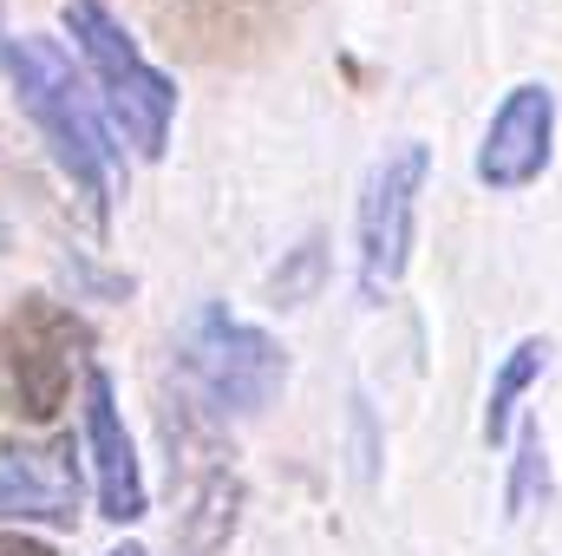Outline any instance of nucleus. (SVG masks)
I'll return each instance as SVG.
<instances>
[{"label":"nucleus","instance_id":"nucleus-5","mask_svg":"<svg viewBox=\"0 0 562 556\" xmlns=\"http://www.w3.org/2000/svg\"><path fill=\"white\" fill-rule=\"evenodd\" d=\"M425 177H431V144L425 138H400L373 157L360 203H353V288H360V301L400 294V281L413 269V243H419Z\"/></svg>","mask_w":562,"mask_h":556},{"label":"nucleus","instance_id":"nucleus-2","mask_svg":"<svg viewBox=\"0 0 562 556\" xmlns=\"http://www.w3.org/2000/svg\"><path fill=\"white\" fill-rule=\"evenodd\" d=\"M177 380H183V413L196 425H243L281 400L288 347L269 327L229 314L223 301H196L177 327Z\"/></svg>","mask_w":562,"mask_h":556},{"label":"nucleus","instance_id":"nucleus-13","mask_svg":"<svg viewBox=\"0 0 562 556\" xmlns=\"http://www.w3.org/2000/svg\"><path fill=\"white\" fill-rule=\"evenodd\" d=\"M0 556H59L46 537H26V531H0Z\"/></svg>","mask_w":562,"mask_h":556},{"label":"nucleus","instance_id":"nucleus-10","mask_svg":"<svg viewBox=\"0 0 562 556\" xmlns=\"http://www.w3.org/2000/svg\"><path fill=\"white\" fill-rule=\"evenodd\" d=\"M236 511H243V485L236 471H210L203 485H190V504H183V556H216L236 531Z\"/></svg>","mask_w":562,"mask_h":556},{"label":"nucleus","instance_id":"nucleus-3","mask_svg":"<svg viewBox=\"0 0 562 556\" xmlns=\"http://www.w3.org/2000/svg\"><path fill=\"white\" fill-rule=\"evenodd\" d=\"M59 26L72 40V59L86 66L112 132H125L138 144V157H164L170 151V125H177V79L144 59L132 26L105 0H66Z\"/></svg>","mask_w":562,"mask_h":556},{"label":"nucleus","instance_id":"nucleus-16","mask_svg":"<svg viewBox=\"0 0 562 556\" xmlns=\"http://www.w3.org/2000/svg\"><path fill=\"white\" fill-rule=\"evenodd\" d=\"M0 249H7V223H0Z\"/></svg>","mask_w":562,"mask_h":556},{"label":"nucleus","instance_id":"nucleus-7","mask_svg":"<svg viewBox=\"0 0 562 556\" xmlns=\"http://www.w3.org/2000/svg\"><path fill=\"white\" fill-rule=\"evenodd\" d=\"M79 458H86V445L72 432L7 438L0 445V531H26V524L72 531L79 524V498H86Z\"/></svg>","mask_w":562,"mask_h":556},{"label":"nucleus","instance_id":"nucleus-14","mask_svg":"<svg viewBox=\"0 0 562 556\" xmlns=\"http://www.w3.org/2000/svg\"><path fill=\"white\" fill-rule=\"evenodd\" d=\"M105 556H144V544H119V551H105Z\"/></svg>","mask_w":562,"mask_h":556},{"label":"nucleus","instance_id":"nucleus-11","mask_svg":"<svg viewBox=\"0 0 562 556\" xmlns=\"http://www.w3.org/2000/svg\"><path fill=\"white\" fill-rule=\"evenodd\" d=\"M550 504V438H543V425L537 419H524L517 425V438H510V478H504V518L510 524H524L530 511H543Z\"/></svg>","mask_w":562,"mask_h":556},{"label":"nucleus","instance_id":"nucleus-6","mask_svg":"<svg viewBox=\"0 0 562 556\" xmlns=\"http://www.w3.org/2000/svg\"><path fill=\"white\" fill-rule=\"evenodd\" d=\"M550 157H557V86L550 79H517L484 119L471 177L491 197H517L550 170Z\"/></svg>","mask_w":562,"mask_h":556},{"label":"nucleus","instance_id":"nucleus-15","mask_svg":"<svg viewBox=\"0 0 562 556\" xmlns=\"http://www.w3.org/2000/svg\"><path fill=\"white\" fill-rule=\"evenodd\" d=\"M7 40H13V33H7V20H0V46H7Z\"/></svg>","mask_w":562,"mask_h":556},{"label":"nucleus","instance_id":"nucleus-8","mask_svg":"<svg viewBox=\"0 0 562 556\" xmlns=\"http://www.w3.org/2000/svg\"><path fill=\"white\" fill-rule=\"evenodd\" d=\"M79 445H86V465H92V491H99V518L105 524H138L150 511V485H144L138 465V438L125 425V407H119V387L112 374L92 360L86 380H79Z\"/></svg>","mask_w":562,"mask_h":556},{"label":"nucleus","instance_id":"nucleus-4","mask_svg":"<svg viewBox=\"0 0 562 556\" xmlns=\"http://www.w3.org/2000/svg\"><path fill=\"white\" fill-rule=\"evenodd\" d=\"M92 367V327L79 308L53 294H26L0 321V413L46 425L72 407V380Z\"/></svg>","mask_w":562,"mask_h":556},{"label":"nucleus","instance_id":"nucleus-12","mask_svg":"<svg viewBox=\"0 0 562 556\" xmlns=\"http://www.w3.org/2000/svg\"><path fill=\"white\" fill-rule=\"evenodd\" d=\"M314 276H321V243H301V249H294V269H276V301L294 308V301L314 288Z\"/></svg>","mask_w":562,"mask_h":556},{"label":"nucleus","instance_id":"nucleus-9","mask_svg":"<svg viewBox=\"0 0 562 556\" xmlns=\"http://www.w3.org/2000/svg\"><path fill=\"white\" fill-rule=\"evenodd\" d=\"M550 354H557V341H550V334H524V341L497 360L491 393H484V445H510L517 407H524V393L550 374Z\"/></svg>","mask_w":562,"mask_h":556},{"label":"nucleus","instance_id":"nucleus-1","mask_svg":"<svg viewBox=\"0 0 562 556\" xmlns=\"http://www.w3.org/2000/svg\"><path fill=\"white\" fill-rule=\"evenodd\" d=\"M0 73L13 86V105L26 112V125L46 144V157L59 164V177L86 203V216L105 230L112 197H119V177H125V144L112 138V119H105L86 66L66 53V40L13 33L0 46Z\"/></svg>","mask_w":562,"mask_h":556}]
</instances>
